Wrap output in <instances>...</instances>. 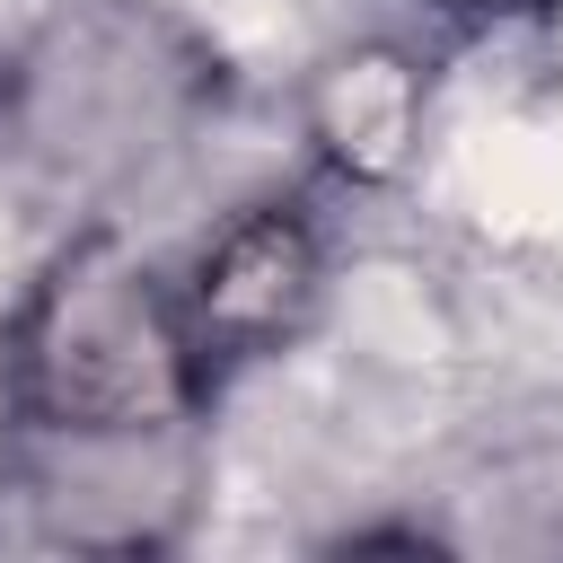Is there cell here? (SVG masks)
<instances>
[{
  "instance_id": "1",
  "label": "cell",
  "mask_w": 563,
  "mask_h": 563,
  "mask_svg": "<svg viewBox=\"0 0 563 563\" xmlns=\"http://www.w3.org/2000/svg\"><path fill=\"white\" fill-rule=\"evenodd\" d=\"M0 405L35 440L114 449L158 440L211 405L176 282L123 238L79 229L44 255L26 299L0 317Z\"/></svg>"
},
{
  "instance_id": "2",
  "label": "cell",
  "mask_w": 563,
  "mask_h": 563,
  "mask_svg": "<svg viewBox=\"0 0 563 563\" xmlns=\"http://www.w3.org/2000/svg\"><path fill=\"white\" fill-rule=\"evenodd\" d=\"M176 299H185V325H194V352H202L211 387L246 361H273L282 343L308 334V317L325 299L317 220L299 202H246L238 220L211 229V246L194 255Z\"/></svg>"
},
{
  "instance_id": "3",
  "label": "cell",
  "mask_w": 563,
  "mask_h": 563,
  "mask_svg": "<svg viewBox=\"0 0 563 563\" xmlns=\"http://www.w3.org/2000/svg\"><path fill=\"white\" fill-rule=\"evenodd\" d=\"M308 132L317 150L343 167V176H396L413 132H422V70L387 44H361V53H334L308 88Z\"/></svg>"
}]
</instances>
